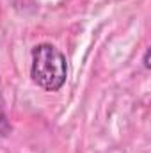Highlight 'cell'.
Returning a JSON list of instances; mask_svg holds the SVG:
<instances>
[{
	"instance_id": "cell-1",
	"label": "cell",
	"mask_w": 151,
	"mask_h": 153,
	"mask_svg": "<svg viewBox=\"0 0 151 153\" xmlns=\"http://www.w3.org/2000/svg\"><path fill=\"white\" fill-rule=\"evenodd\" d=\"M30 76L44 91H59L68 78L66 57L48 43L38 45L32 50Z\"/></svg>"
},
{
	"instance_id": "cell-2",
	"label": "cell",
	"mask_w": 151,
	"mask_h": 153,
	"mask_svg": "<svg viewBox=\"0 0 151 153\" xmlns=\"http://www.w3.org/2000/svg\"><path fill=\"white\" fill-rule=\"evenodd\" d=\"M9 130H11V126H9V121H7V117H5V114H4V107H2V93H0V137H2V135H7Z\"/></svg>"
},
{
	"instance_id": "cell-3",
	"label": "cell",
	"mask_w": 151,
	"mask_h": 153,
	"mask_svg": "<svg viewBox=\"0 0 151 153\" xmlns=\"http://www.w3.org/2000/svg\"><path fill=\"white\" fill-rule=\"evenodd\" d=\"M148 61H150V50H148L146 55H144V66H146V68H150V62H148Z\"/></svg>"
}]
</instances>
